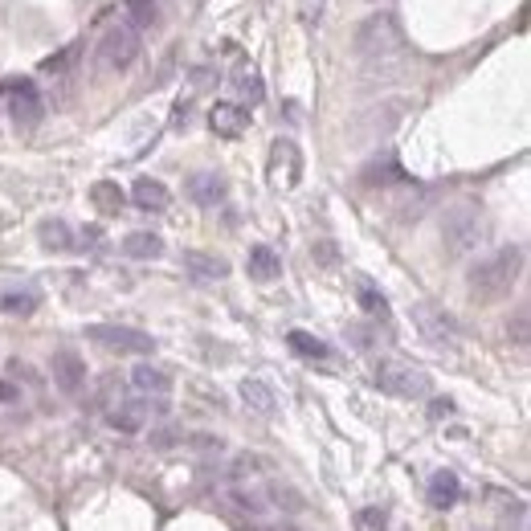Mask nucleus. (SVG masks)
I'll list each match as a JSON object with an SVG mask.
<instances>
[{
	"label": "nucleus",
	"instance_id": "nucleus-12",
	"mask_svg": "<svg viewBox=\"0 0 531 531\" xmlns=\"http://www.w3.org/2000/svg\"><path fill=\"white\" fill-rule=\"evenodd\" d=\"M209 127L221 135V140H238V135H246V127H249V111L241 103H212Z\"/></svg>",
	"mask_w": 531,
	"mask_h": 531
},
{
	"label": "nucleus",
	"instance_id": "nucleus-37",
	"mask_svg": "<svg viewBox=\"0 0 531 531\" xmlns=\"http://www.w3.org/2000/svg\"><path fill=\"white\" fill-rule=\"evenodd\" d=\"M446 417H454V400L450 397H434L429 400V421H446Z\"/></svg>",
	"mask_w": 531,
	"mask_h": 531
},
{
	"label": "nucleus",
	"instance_id": "nucleus-19",
	"mask_svg": "<svg viewBox=\"0 0 531 531\" xmlns=\"http://www.w3.org/2000/svg\"><path fill=\"white\" fill-rule=\"evenodd\" d=\"M241 400H246L254 413H262V417H274V409H278L274 389H270L266 381H257V376H246V381H241Z\"/></svg>",
	"mask_w": 531,
	"mask_h": 531
},
{
	"label": "nucleus",
	"instance_id": "nucleus-30",
	"mask_svg": "<svg viewBox=\"0 0 531 531\" xmlns=\"http://www.w3.org/2000/svg\"><path fill=\"white\" fill-rule=\"evenodd\" d=\"M389 180H400L397 159H384V164H368L364 168V184H389Z\"/></svg>",
	"mask_w": 531,
	"mask_h": 531
},
{
	"label": "nucleus",
	"instance_id": "nucleus-29",
	"mask_svg": "<svg viewBox=\"0 0 531 531\" xmlns=\"http://www.w3.org/2000/svg\"><path fill=\"white\" fill-rule=\"evenodd\" d=\"M266 503H274V507H291V511H302V495L299 490L291 487V482H274V487H270V495H266Z\"/></svg>",
	"mask_w": 531,
	"mask_h": 531
},
{
	"label": "nucleus",
	"instance_id": "nucleus-2",
	"mask_svg": "<svg viewBox=\"0 0 531 531\" xmlns=\"http://www.w3.org/2000/svg\"><path fill=\"white\" fill-rule=\"evenodd\" d=\"M519 270H523V246L495 249V254L482 257V262L470 270V278H466V283H470V299H478V302L503 299V294L515 286Z\"/></svg>",
	"mask_w": 531,
	"mask_h": 531
},
{
	"label": "nucleus",
	"instance_id": "nucleus-40",
	"mask_svg": "<svg viewBox=\"0 0 531 531\" xmlns=\"http://www.w3.org/2000/svg\"><path fill=\"white\" fill-rule=\"evenodd\" d=\"M17 400H21V384H13V381L0 376V405H17Z\"/></svg>",
	"mask_w": 531,
	"mask_h": 531
},
{
	"label": "nucleus",
	"instance_id": "nucleus-7",
	"mask_svg": "<svg viewBox=\"0 0 531 531\" xmlns=\"http://www.w3.org/2000/svg\"><path fill=\"white\" fill-rule=\"evenodd\" d=\"M413 328L421 331V339H429L434 347H454L458 344V319L446 307H434V302H417L413 307Z\"/></svg>",
	"mask_w": 531,
	"mask_h": 531
},
{
	"label": "nucleus",
	"instance_id": "nucleus-9",
	"mask_svg": "<svg viewBox=\"0 0 531 531\" xmlns=\"http://www.w3.org/2000/svg\"><path fill=\"white\" fill-rule=\"evenodd\" d=\"M302 176V151L294 140H274V148H270V180H274L278 188H294Z\"/></svg>",
	"mask_w": 531,
	"mask_h": 531
},
{
	"label": "nucleus",
	"instance_id": "nucleus-8",
	"mask_svg": "<svg viewBox=\"0 0 531 531\" xmlns=\"http://www.w3.org/2000/svg\"><path fill=\"white\" fill-rule=\"evenodd\" d=\"M50 372H53V384H58V392H66V397H78L82 384H86V360H82L74 347L53 352Z\"/></svg>",
	"mask_w": 531,
	"mask_h": 531
},
{
	"label": "nucleus",
	"instance_id": "nucleus-11",
	"mask_svg": "<svg viewBox=\"0 0 531 531\" xmlns=\"http://www.w3.org/2000/svg\"><path fill=\"white\" fill-rule=\"evenodd\" d=\"M184 193H188V201L201 204V209H217V204L230 196V184H225V176H217V172H196V176H188Z\"/></svg>",
	"mask_w": 531,
	"mask_h": 531
},
{
	"label": "nucleus",
	"instance_id": "nucleus-35",
	"mask_svg": "<svg viewBox=\"0 0 531 531\" xmlns=\"http://www.w3.org/2000/svg\"><path fill=\"white\" fill-rule=\"evenodd\" d=\"M507 331H511L515 347H527V310H515V323Z\"/></svg>",
	"mask_w": 531,
	"mask_h": 531
},
{
	"label": "nucleus",
	"instance_id": "nucleus-21",
	"mask_svg": "<svg viewBox=\"0 0 531 531\" xmlns=\"http://www.w3.org/2000/svg\"><path fill=\"white\" fill-rule=\"evenodd\" d=\"M41 307V294L33 286H13V291H0V310L4 315H33Z\"/></svg>",
	"mask_w": 531,
	"mask_h": 531
},
{
	"label": "nucleus",
	"instance_id": "nucleus-16",
	"mask_svg": "<svg viewBox=\"0 0 531 531\" xmlns=\"http://www.w3.org/2000/svg\"><path fill=\"white\" fill-rule=\"evenodd\" d=\"M131 201L140 204L143 212H164L172 204V193H168V184H164V180L140 176V180H135V188H131Z\"/></svg>",
	"mask_w": 531,
	"mask_h": 531
},
{
	"label": "nucleus",
	"instance_id": "nucleus-17",
	"mask_svg": "<svg viewBox=\"0 0 531 531\" xmlns=\"http://www.w3.org/2000/svg\"><path fill=\"white\" fill-rule=\"evenodd\" d=\"M37 241H41L50 254H74V249H78V238H74V230L62 221V217L37 225Z\"/></svg>",
	"mask_w": 531,
	"mask_h": 531
},
{
	"label": "nucleus",
	"instance_id": "nucleus-36",
	"mask_svg": "<svg viewBox=\"0 0 531 531\" xmlns=\"http://www.w3.org/2000/svg\"><path fill=\"white\" fill-rule=\"evenodd\" d=\"M299 17H302V25H319V17H323V0H302Z\"/></svg>",
	"mask_w": 531,
	"mask_h": 531
},
{
	"label": "nucleus",
	"instance_id": "nucleus-27",
	"mask_svg": "<svg viewBox=\"0 0 531 531\" xmlns=\"http://www.w3.org/2000/svg\"><path fill=\"white\" fill-rule=\"evenodd\" d=\"M127 25L135 29V33H140V29H151L156 25V17H159V4L156 0H127Z\"/></svg>",
	"mask_w": 531,
	"mask_h": 531
},
{
	"label": "nucleus",
	"instance_id": "nucleus-26",
	"mask_svg": "<svg viewBox=\"0 0 531 531\" xmlns=\"http://www.w3.org/2000/svg\"><path fill=\"white\" fill-rule=\"evenodd\" d=\"M356 299H360V307L368 310L372 319H389V299H384V294L376 291L368 278H360V286H356Z\"/></svg>",
	"mask_w": 531,
	"mask_h": 531
},
{
	"label": "nucleus",
	"instance_id": "nucleus-39",
	"mask_svg": "<svg viewBox=\"0 0 531 531\" xmlns=\"http://www.w3.org/2000/svg\"><path fill=\"white\" fill-rule=\"evenodd\" d=\"M310 257L323 262V266H331L336 262V246H331V241H315V246H310Z\"/></svg>",
	"mask_w": 531,
	"mask_h": 531
},
{
	"label": "nucleus",
	"instance_id": "nucleus-3",
	"mask_svg": "<svg viewBox=\"0 0 531 531\" xmlns=\"http://www.w3.org/2000/svg\"><path fill=\"white\" fill-rule=\"evenodd\" d=\"M478 241H482V217H478L474 204H458V209L446 212V221H442L446 254L462 257V254H470V249H478Z\"/></svg>",
	"mask_w": 531,
	"mask_h": 531
},
{
	"label": "nucleus",
	"instance_id": "nucleus-42",
	"mask_svg": "<svg viewBox=\"0 0 531 531\" xmlns=\"http://www.w3.org/2000/svg\"><path fill=\"white\" fill-rule=\"evenodd\" d=\"M188 115H193V103H188V98H180V103H176V111H172V123H176V127H184V123H188Z\"/></svg>",
	"mask_w": 531,
	"mask_h": 531
},
{
	"label": "nucleus",
	"instance_id": "nucleus-1",
	"mask_svg": "<svg viewBox=\"0 0 531 531\" xmlns=\"http://www.w3.org/2000/svg\"><path fill=\"white\" fill-rule=\"evenodd\" d=\"M356 53L360 62L372 70H392L405 53V33H400L397 13H372L368 21H360L356 29Z\"/></svg>",
	"mask_w": 531,
	"mask_h": 531
},
{
	"label": "nucleus",
	"instance_id": "nucleus-34",
	"mask_svg": "<svg viewBox=\"0 0 531 531\" xmlns=\"http://www.w3.org/2000/svg\"><path fill=\"white\" fill-rule=\"evenodd\" d=\"M347 339H352L360 352H368V347L376 344V339H372V328H364V323H347Z\"/></svg>",
	"mask_w": 531,
	"mask_h": 531
},
{
	"label": "nucleus",
	"instance_id": "nucleus-18",
	"mask_svg": "<svg viewBox=\"0 0 531 531\" xmlns=\"http://www.w3.org/2000/svg\"><path fill=\"white\" fill-rule=\"evenodd\" d=\"M246 270H249L254 283H274V278L283 274V257H278L270 246H254L246 257Z\"/></svg>",
	"mask_w": 531,
	"mask_h": 531
},
{
	"label": "nucleus",
	"instance_id": "nucleus-5",
	"mask_svg": "<svg viewBox=\"0 0 531 531\" xmlns=\"http://www.w3.org/2000/svg\"><path fill=\"white\" fill-rule=\"evenodd\" d=\"M86 339L106 352H119V356H148L156 352V339L140 328H123V323H90Z\"/></svg>",
	"mask_w": 531,
	"mask_h": 531
},
{
	"label": "nucleus",
	"instance_id": "nucleus-28",
	"mask_svg": "<svg viewBox=\"0 0 531 531\" xmlns=\"http://www.w3.org/2000/svg\"><path fill=\"white\" fill-rule=\"evenodd\" d=\"M233 90H238V98L241 103H262V78H257V70H246V66H241L238 74H233Z\"/></svg>",
	"mask_w": 531,
	"mask_h": 531
},
{
	"label": "nucleus",
	"instance_id": "nucleus-4",
	"mask_svg": "<svg viewBox=\"0 0 531 531\" xmlns=\"http://www.w3.org/2000/svg\"><path fill=\"white\" fill-rule=\"evenodd\" d=\"M376 389H384L389 397H425L429 392V372H421L417 364H405V360H381L376 364Z\"/></svg>",
	"mask_w": 531,
	"mask_h": 531
},
{
	"label": "nucleus",
	"instance_id": "nucleus-24",
	"mask_svg": "<svg viewBox=\"0 0 531 531\" xmlns=\"http://www.w3.org/2000/svg\"><path fill=\"white\" fill-rule=\"evenodd\" d=\"M90 201H94V209L103 212V217H115L119 209H123V188L115 184V180H98L94 188H90Z\"/></svg>",
	"mask_w": 531,
	"mask_h": 531
},
{
	"label": "nucleus",
	"instance_id": "nucleus-33",
	"mask_svg": "<svg viewBox=\"0 0 531 531\" xmlns=\"http://www.w3.org/2000/svg\"><path fill=\"white\" fill-rule=\"evenodd\" d=\"M266 462L262 458H254V454H241L238 462H233V478H238V482H246V474H254V470H262Z\"/></svg>",
	"mask_w": 531,
	"mask_h": 531
},
{
	"label": "nucleus",
	"instance_id": "nucleus-31",
	"mask_svg": "<svg viewBox=\"0 0 531 531\" xmlns=\"http://www.w3.org/2000/svg\"><path fill=\"white\" fill-rule=\"evenodd\" d=\"M389 527V515L381 511V507H364L360 515H356V531H384Z\"/></svg>",
	"mask_w": 531,
	"mask_h": 531
},
{
	"label": "nucleus",
	"instance_id": "nucleus-41",
	"mask_svg": "<svg viewBox=\"0 0 531 531\" xmlns=\"http://www.w3.org/2000/svg\"><path fill=\"white\" fill-rule=\"evenodd\" d=\"M176 437H180V429H159V434H151V446H156V450H168Z\"/></svg>",
	"mask_w": 531,
	"mask_h": 531
},
{
	"label": "nucleus",
	"instance_id": "nucleus-25",
	"mask_svg": "<svg viewBox=\"0 0 531 531\" xmlns=\"http://www.w3.org/2000/svg\"><path fill=\"white\" fill-rule=\"evenodd\" d=\"M225 499H230L241 515H262L266 511V495H262V490H249V487H241V482H233V487L225 490Z\"/></svg>",
	"mask_w": 531,
	"mask_h": 531
},
{
	"label": "nucleus",
	"instance_id": "nucleus-13",
	"mask_svg": "<svg viewBox=\"0 0 531 531\" xmlns=\"http://www.w3.org/2000/svg\"><path fill=\"white\" fill-rule=\"evenodd\" d=\"M184 270L196 278V283H221V278H230V262L217 254H204V249H184Z\"/></svg>",
	"mask_w": 531,
	"mask_h": 531
},
{
	"label": "nucleus",
	"instance_id": "nucleus-22",
	"mask_svg": "<svg viewBox=\"0 0 531 531\" xmlns=\"http://www.w3.org/2000/svg\"><path fill=\"white\" fill-rule=\"evenodd\" d=\"M123 254L127 257H140V262H151V257L164 254V238H159V233H148V230L127 233V238H123Z\"/></svg>",
	"mask_w": 531,
	"mask_h": 531
},
{
	"label": "nucleus",
	"instance_id": "nucleus-14",
	"mask_svg": "<svg viewBox=\"0 0 531 531\" xmlns=\"http://www.w3.org/2000/svg\"><path fill=\"white\" fill-rule=\"evenodd\" d=\"M425 499H429V507H434V511H450V507L462 499L458 474H454V470H437V474L429 478V487H425Z\"/></svg>",
	"mask_w": 531,
	"mask_h": 531
},
{
	"label": "nucleus",
	"instance_id": "nucleus-10",
	"mask_svg": "<svg viewBox=\"0 0 531 531\" xmlns=\"http://www.w3.org/2000/svg\"><path fill=\"white\" fill-rule=\"evenodd\" d=\"M9 111H13V123L25 127V131L41 123L45 103H41V94L33 90V82H17V86L9 90Z\"/></svg>",
	"mask_w": 531,
	"mask_h": 531
},
{
	"label": "nucleus",
	"instance_id": "nucleus-23",
	"mask_svg": "<svg viewBox=\"0 0 531 531\" xmlns=\"http://www.w3.org/2000/svg\"><path fill=\"white\" fill-rule=\"evenodd\" d=\"M286 344H291V352L294 356H302V360H331V347L323 344V339L319 336H310V331H291V336H286Z\"/></svg>",
	"mask_w": 531,
	"mask_h": 531
},
{
	"label": "nucleus",
	"instance_id": "nucleus-38",
	"mask_svg": "<svg viewBox=\"0 0 531 531\" xmlns=\"http://www.w3.org/2000/svg\"><path fill=\"white\" fill-rule=\"evenodd\" d=\"M115 389H119V376H103V381H98V405L111 409V397H115Z\"/></svg>",
	"mask_w": 531,
	"mask_h": 531
},
{
	"label": "nucleus",
	"instance_id": "nucleus-15",
	"mask_svg": "<svg viewBox=\"0 0 531 531\" xmlns=\"http://www.w3.org/2000/svg\"><path fill=\"white\" fill-rule=\"evenodd\" d=\"M148 400H119L111 413H106V425L119 429V434H140L143 425H148Z\"/></svg>",
	"mask_w": 531,
	"mask_h": 531
},
{
	"label": "nucleus",
	"instance_id": "nucleus-6",
	"mask_svg": "<svg viewBox=\"0 0 531 531\" xmlns=\"http://www.w3.org/2000/svg\"><path fill=\"white\" fill-rule=\"evenodd\" d=\"M140 33H135L131 25H111L103 33V41H98V66H103V70H127V66L135 62V58H140Z\"/></svg>",
	"mask_w": 531,
	"mask_h": 531
},
{
	"label": "nucleus",
	"instance_id": "nucleus-32",
	"mask_svg": "<svg viewBox=\"0 0 531 531\" xmlns=\"http://www.w3.org/2000/svg\"><path fill=\"white\" fill-rule=\"evenodd\" d=\"M74 58H78V45H70V50H62V53H58V58H45V62H41V70H45V74H58V70H66V66H70Z\"/></svg>",
	"mask_w": 531,
	"mask_h": 531
},
{
	"label": "nucleus",
	"instance_id": "nucleus-20",
	"mask_svg": "<svg viewBox=\"0 0 531 531\" xmlns=\"http://www.w3.org/2000/svg\"><path fill=\"white\" fill-rule=\"evenodd\" d=\"M131 384H135V392H143V397H168L172 392L168 372L151 368V364H140V368L131 372Z\"/></svg>",
	"mask_w": 531,
	"mask_h": 531
}]
</instances>
